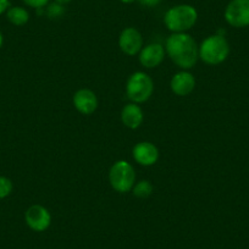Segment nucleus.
<instances>
[{
  "label": "nucleus",
  "instance_id": "nucleus-1",
  "mask_svg": "<svg viewBox=\"0 0 249 249\" xmlns=\"http://www.w3.org/2000/svg\"><path fill=\"white\" fill-rule=\"evenodd\" d=\"M165 48L170 59L184 70L195 68L199 59V47L187 33H172L167 38Z\"/></svg>",
  "mask_w": 249,
  "mask_h": 249
},
{
  "label": "nucleus",
  "instance_id": "nucleus-2",
  "mask_svg": "<svg viewBox=\"0 0 249 249\" xmlns=\"http://www.w3.org/2000/svg\"><path fill=\"white\" fill-rule=\"evenodd\" d=\"M197 20V10L188 4H181L170 8L164 16L165 26L174 33H186V31L191 30L196 25Z\"/></svg>",
  "mask_w": 249,
  "mask_h": 249
},
{
  "label": "nucleus",
  "instance_id": "nucleus-3",
  "mask_svg": "<svg viewBox=\"0 0 249 249\" xmlns=\"http://www.w3.org/2000/svg\"><path fill=\"white\" fill-rule=\"evenodd\" d=\"M229 54L230 44L224 36H210L199 45V57L208 65H219L227 59Z\"/></svg>",
  "mask_w": 249,
  "mask_h": 249
},
{
  "label": "nucleus",
  "instance_id": "nucleus-4",
  "mask_svg": "<svg viewBox=\"0 0 249 249\" xmlns=\"http://www.w3.org/2000/svg\"><path fill=\"white\" fill-rule=\"evenodd\" d=\"M109 181L111 187L119 193H127L135 186L136 172L132 165L124 160H119L109 171Z\"/></svg>",
  "mask_w": 249,
  "mask_h": 249
},
{
  "label": "nucleus",
  "instance_id": "nucleus-5",
  "mask_svg": "<svg viewBox=\"0 0 249 249\" xmlns=\"http://www.w3.org/2000/svg\"><path fill=\"white\" fill-rule=\"evenodd\" d=\"M153 90H154L153 80L147 73L141 71L132 73L126 85V94L128 99L136 104L147 102L152 97Z\"/></svg>",
  "mask_w": 249,
  "mask_h": 249
},
{
  "label": "nucleus",
  "instance_id": "nucleus-6",
  "mask_svg": "<svg viewBox=\"0 0 249 249\" xmlns=\"http://www.w3.org/2000/svg\"><path fill=\"white\" fill-rule=\"evenodd\" d=\"M225 20L236 28L249 26V0H231L225 9Z\"/></svg>",
  "mask_w": 249,
  "mask_h": 249
},
{
  "label": "nucleus",
  "instance_id": "nucleus-7",
  "mask_svg": "<svg viewBox=\"0 0 249 249\" xmlns=\"http://www.w3.org/2000/svg\"><path fill=\"white\" fill-rule=\"evenodd\" d=\"M26 224L36 232H44L52 224V215L43 205L35 204L27 209L25 214Z\"/></svg>",
  "mask_w": 249,
  "mask_h": 249
},
{
  "label": "nucleus",
  "instance_id": "nucleus-8",
  "mask_svg": "<svg viewBox=\"0 0 249 249\" xmlns=\"http://www.w3.org/2000/svg\"><path fill=\"white\" fill-rule=\"evenodd\" d=\"M120 49L126 55L133 56L142 50L143 38L142 35L136 28L128 27L124 28L121 32L119 38Z\"/></svg>",
  "mask_w": 249,
  "mask_h": 249
},
{
  "label": "nucleus",
  "instance_id": "nucleus-9",
  "mask_svg": "<svg viewBox=\"0 0 249 249\" xmlns=\"http://www.w3.org/2000/svg\"><path fill=\"white\" fill-rule=\"evenodd\" d=\"M73 105L78 112L83 115H90L97 110V95L90 89H80L73 95Z\"/></svg>",
  "mask_w": 249,
  "mask_h": 249
},
{
  "label": "nucleus",
  "instance_id": "nucleus-10",
  "mask_svg": "<svg viewBox=\"0 0 249 249\" xmlns=\"http://www.w3.org/2000/svg\"><path fill=\"white\" fill-rule=\"evenodd\" d=\"M165 56L164 47L158 43L147 45L140 52V62L144 68L154 69L159 66Z\"/></svg>",
  "mask_w": 249,
  "mask_h": 249
},
{
  "label": "nucleus",
  "instance_id": "nucleus-11",
  "mask_svg": "<svg viewBox=\"0 0 249 249\" xmlns=\"http://www.w3.org/2000/svg\"><path fill=\"white\" fill-rule=\"evenodd\" d=\"M133 158L143 166H152L159 159V150L153 143L141 142L133 148Z\"/></svg>",
  "mask_w": 249,
  "mask_h": 249
},
{
  "label": "nucleus",
  "instance_id": "nucleus-12",
  "mask_svg": "<svg viewBox=\"0 0 249 249\" xmlns=\"http://www.w3.org/2000/svg\"><path fill=\"white\" fill-rule=\"evenodd\" d=\"M171 90L178 97H186L191 94L196 87V78L192 73L187 71H181L172 77L170 83Z\"/></svg>",
  "mask_w": 249,
  "mask_h": 249
},
{
  "label": "nucleus",
  "instance_id": "nucleus-13",
  "mask_svg": "<svg viewBox=\"0 0 249 249\" xmlns=\"http://www.w3.org/2000/svg\"><path fill=\"white\" fill-rule=\"evenodd\" d=\"M143 119H144V115H143L142 109L136 103L124 105L121 111L122 124L131 130H136V128L140 127L143 122Z\"/></svg>",
  "mask_w": 249,
  "mask_h": 249
},
{
  "label": "nucleus",
  "instance_id": "nucleus-14",
  "mask_svg": "<svg viewBox=\"0 0 249 249\" xmlns=\"http://www.w3.org/2000/svg\"><path fill=\"white\" fill-rule=\"evenodd\" d=\"M6 18L13 25L23 26L30 20V14L25 8L13 6V8H9L8 11H6Z\"/></svg>",
  "mask_w": 249,
  "mask_h": 249
},
{
  "label": "nucleus",
  "instance_id": "nucleus-15",
  "mask_svg": "<svg viewBox=\"0 0 249 249\" xmlns=\"http://www.w3.org/2000/svg\"><path fill=\"white\" fill-rule=\"evenodd\" d=\"M133 195L138 198H148L153 193V184L149 181L144 179L136 183L132 188Z\"/></svg>",
  "mask_w": 249,
  "mask_h": 249
},
{
  "label": "nucleus",
  "instance_id": "nucleus-16",
  "mask_svg": "<svg viewBox=\"0 0 249 249\" xmlns=\"http://www.w3.org/2000/svg\"><path fill=\"white\" fill-rule=\"evenodd\" d=\"M45 14H47L48 18H53V20H55V18H60L64 14H65V6L56 3V1H54V3L52 4H48Z\"/></svg>",
  "mask_w": 249,
  "mask_h": 249
},
{
  "label": "nucleus",
  "instance_id": "nucleus-17",
  "mask_svg": "<svg viewBox=\"0 0 249 249\" xmlns=\"http://www.w3.org/2000/svg\"><path fill=\"white\" fill-rule=\"evenodd\" d=\"M13 182L5 176H0V199L9 197L13 192Z\"/></svg>",
  "mask_w": 249,
  "mask_h": 249
},
{
  "label": "nucleus",
  "instance_id": "nucleus-18",
  "mask_svg": "<svg viewBox=\"0 0 249 249\" xmlns=\"http://www.w3.org/2000/svg\"><path fill=\"white\" fill-rule=\"evenodd\" d=\"M50 0H23V3L33 9H44Z\"/></svg>",
  "mask_w": 249,
  "mask_h": 249
},
{
  "label": "nucleus",
  "instance_id": "nucleus-19",
  "mask_svg": "<svg viewBox=\"0 0 249 249\" xmlns=\"http://www.w3.org/2000/svg\"><path fill=\"white\" fill-rule=\"evenodd\" d=\"M142 5L148 6V8H152V6L158 5L160 3V0H138Z\"/></svg>",
  "mask_w": 249,
  "mask_h": 249
},
{
  "label": "nucleus",
  "instance_id": "nucleus-20",
  "mask_svg": "<svg viewBox=\"0 0 249 249\" xmlns=\"http://www.w3.org/2000/svg\"><path fill=\"white\" fill-rule=\"evenodd\" d=\"M9 6H10V1H9V0H0V15L6 13Z\"/></svg>",
  "mask_w": 249,
  "mask_h": 249
},
{
  "label": "nucleus",
  "instance_id": "nucleus-21",
  "mask_svg": "<svg viewBox=\"0 0 249 249\" xmlns=\"http://www.w3.org/2000/svg\"><path fill=\"white\" fill-rule=\"evenodd\" d=\"M56 3L61 4V5H66V4H69L71 1V0H55Z\"/></svg>",
  "mask_w": 249,
  "mask_h": 249
},
{
  "label": "nucleus",
  "instance_id": "nucleus-22",
  "mask_svg": "<svg viewBox=\"0 0 249 249\" xmlns=\"http://www.w3.org/2000/svg\"><path fill=\"white\" fill-rule=\"evenodd\" d=\"M121 1L124 4H132V3H135L136 0H121Z\"/></svg>",
  "mask_w": 249,
  "mask_h": 249
},
{
  "label": "nucleus",
  "instance_id": "nucleus-23",
  "mask_svg": "<svg viewBox=\"0 0 249 249\" xmlns=\"http://www.w3.org/2000/svg\"><path fill=\"white\" fill-rule=\"evenodd\" d=\"M3 43H4V37L3 35H1V32H0V48L3 47Z\"/></svg>",
  "mask_w": 249,
  "mask_h": 249
}]
</instances>
